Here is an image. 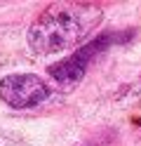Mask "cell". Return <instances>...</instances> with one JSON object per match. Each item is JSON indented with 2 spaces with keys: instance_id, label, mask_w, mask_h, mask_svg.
Listing matches in <instances>:
<instances>
[{
  "instance_id": "obj_3",
  "label": "cell",
  "mask_w": 141,
  "mask_h": 146,
  "mask_svg": "<svg viewBox=\"0 0 141 146\" xmlns=\"http://www.w3.org/2000/svg\"><path fill=\"white\" fill-rule=\"evenodd\" d=\"M52 97V87L35 73H9L0 78V99L12 108H35Z\"/></svg>"
},
{
  "instance_id": "obj_2",
  "label": "cell",
  "mask_w": 141,
  "mask_h": 146,
  "mask_svg": "<svg viewBox=\"0 0 141 146\" xmlns=\"http://www.w3.org/2000/svg\"><path fill=\"white\" fill-rule=\"evenodd\" d=\"M127 38H129V33H120V31L101 33V35H97V38H92L89 42H85L82 47H78L75 52H71L68 57H64L61 61L52 64V66L47 68V73H50V78L54 80L56 85H61V87H75L85 78L89 64L97 59L101 52L111 50L115 42H122Z\"/></svg>"
},
{
  "instance_id": "obj_1",
  "label": "cell",
  "mask_w": 141,
  "mask_h": 146,
  "mask_svg": "<svg viewBox=\"0 0 141 146\" xmlns=\"http://www.w3.org/2000/svg\"><path fill=\"white\" fill-rule=\"evenodd\" d=\"M103 19V10L94 3H56L33 19L26 40L38 54H59L82 47Z\"/></svg>"
}]
</instances>
